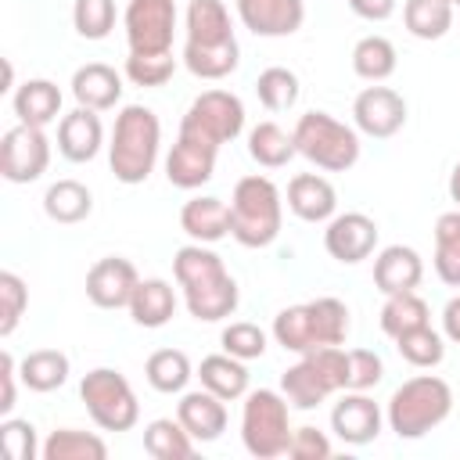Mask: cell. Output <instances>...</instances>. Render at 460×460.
Wrapping results in <instances>:
<instances>
[{"mask_svg":"<svg viewBox=\"0 0 460 460\" xmlns=\"http://www.w3.org/2000/svg\"><path fill=\"white\" fill-rule=\"evenodd\" d=\"M172 273H176V284L183 288V302L194 320L219 323V320L234 316V309L241 302L237 280L226 273L223 259L208 244H198V241L183 244L172 255Z\"/></svg>","mask_w":460,"mask_h":460,"instance_id":"obj_1","label":"cell"},{"mask_svg":"<svg viewBox=\"0 0 460 460\" xmlns=\"http://www.w3.org/2000/svg\"><path fill=\"white\" fill-rule=\"evenodd\" d=\"M158 147H162L158 115L144 104H126L115 115V129H111V144H108V165H111L115 180L126 187L144 183L155 172Z\"/></svg>","mask_w":460,"mask_h":460,"instance_id":"obj_2","label":"cell"},{"mask_svg":"<svg viewBox=\"0 0 460 460\" xmlns=\"http://www.w3.org/2000/svg\"><path fill=\"white\" fill-rule=\"evenodd\" d=\"M449 413H453V388H449V381L438 377V374H417V377L402 381V385L392 392L388 406H385L388 428H392L399 438H406V442L424 438V435L435 431Z\"/></svg>","mask_w":460,"mask_h":460,"instance_id":"obj_3","label":"cell"},{"mask_svg":"<svg viewBox=\"0 0 460 460\" xmlns=\"http://www.w3.org/2000/svg\"><path fill=\"white\" fill-rule=\"evenodd\" d=\"M284 198L270 176H241L230 198V237L244 248H266L280 237Z\"/></svg>","mask_w":460,"mask_h":460,"instance_id":"obj_4","label":"cell"},{"mask_svg":"<svg viewBox=\"0 0 460 460\" xmlns=\"http://www.w3.org/2000/svg\"><path fill=\"white\" fill-rule=\"evenodd\" d=\"M345 388H349V349L341 345L313 349L280 374V392L295 410H316L323 399Z\"/></svg>","mask_w":460,"mask_h":460,"instance_id":"obj_5","label":"cell"},{"mask_svg":"<svg viewBox=\"0 0 460 460\" xmlns=\"http://www.w3.org/2000/svg\"><path fill=\"white\" fill-rule=\"evenodd\" d=\"M291 137H295V151L323 172H349L359 162V147H363L359 129L334 119L331 111L298 115Z\"/></svg>","mask_w":460,"mask_h":460,"instance_id":"obj_6","label":"cell"},{"mask_svg":"<svg viewBox=\"0 0 460 460\" xmlns=\"http://www.w3.org/2000/svg\"><path fill=\"white\" fill-rule=\"evenodd\" d=\"M291 402L284 392L255 388L244 395L241 406V442L255 460L284 456L291 446Z\"/></svg>","mask_w":460,"mask_h":460,"instance_id":"obj_7","label":"cell"},{"mask_svg":"<svg viewBox=\"0 0 460 460\" xmlns=\"http://www.w3.org/2000/svg\"><path fill=\"white\" fill-rule=\"evenodd\" d=\"M79 399L86 402V413L101 431H129L140 420V402L133 385L126 381V374L111 367H93L90 374H83Z\"/></svg>","mask_w":460,"mask_h":460,"instance_id":"obj_8","label":"cell"},{"mask_svg":"<svg viewBox=\"0 0 460 460\" xmlns=\"http://www.w3.org/2000/svg\"><path fill=\"white\" fill-rule=\"evenodd\" d=\"M180 129L194 133V137H201V140H208L216 147H223L234 137H241V129H244V104L230 90H205V93H198L187 104V111L180 119Z\"/></svg>","mask_w":460,"mask_h":460,"instance_id":"obj_9","label":"cell"},{"mask_svg":"<svg viewBox=\"0 0 460 460\" xmlns=\"http://www.w3.org/2000/svg\"><path fill=\"white\" fill-rule=\"evenodd\" d=\"M126 43L133 54H169L176 32V4L172 0H129L122 11Z\"/></svg>","mask_w":460,"mask_h":460,"instance_id":"obj_10","label":"cell"},{"mask_svg":"<svg viewBox=\"0 0 460 460\" xmlns=\"http://www.w3.org/2000/svg\"><path fill=\"white\" fill-rule=\"evenodd\" d=\"M50 165V140L43 126H11L0 140V176L7 183H32Z\"/></svg>","mask_w":460,"mask_h":460,"instance_id":"obj_11","label":"cell"},{"mask_svg":"<svg viewBox=\"0 0 460 460\" xmlns=\"http://www.w3.org/2000/svg\"><path fill=\"white\" fill-rule=\"evenodd\" d=\"M352 122H356L359 133H367L374 140H388V137H395L406 126V101H402L399 90L374 83V86H367V90L356 93V101H352Z\"/></svg>","mask_w":460,"mask_h":460,"instance_id":"obj_12","label":"cell"},{"mask_svg":"<svg viewBox=\"0 0 460 460\" xmlns=\"http://www.w3.org/2000/svg\"><path fill=\"white\" fill-rule=\"evenodd\" d=\"M323 248L334 262L356 266L377 248V223L367 212H334L323 230Z\"/></svg>","mask_w":460,"mask_h":460,"instance_id":"obj_13","label":"cell"},{"mask_svg":"<svg viewBox=\"0 0 460 460\" xmlns=\"http://www.w3.org/2000/svg\"><path fill=\"white\" fill-rule=\"evenodd\" d=\"M216 158H219V147L216 144H208V140L180 129L172 151L165 155V180L172 187H180V190H198L201 183L212 180Z\"/></svg>","mask_w":460,"mask_h":460,"instance_id":"obj_14","label":"cell"},{"mask_svg":"<svg viewBox=\"0 0 460 460\" xmlns=\"http://www.w3.org/2000/svg\"><path fill=\"white\" fill-rule=\"evenodd\" d=\"M137 284H140V273L122 255L97 259L86 270V298L97 309H129V298H133Z\"/></svg>","mask_w":460,"mask_h":460,"instance_id":"obj_15","label":"cell"},{"mask_svg":"<svg viewBox=\"0 0 460 460\" xmlns=\"http://www.w3.org/2000/svg\"><path fill=\"white\" fill-rule=\"evenodd\" d=\"M381 424H385V413L381 406L367 395V392H345L334 410H331V431L345 442V446H367L381 435Z\"/></svg>","mask_w":460,"mask_h":460,"instance_id":"obj_16","label":"cell"},{"mask_svg":"<svg viewBox=\"0 0 460 460\" xmlns=\"http://www.w3.org/2000/svg\"><path fill=\"white\" fill-rule=\"evenodd\" d=\"M237 18L248 32L277 40V36H295L305 22V4L302 0H234Z\"/></svg>","mask_w":460,"mask_h":460,"instance_id":"obj_17","label":"cell"},{"mask_svg":"<svg viewBox=\"0 0 460 460\" xmlns=\"http://www.w3.org/2000/svg\"><path fill=\"white\" fill-rule=\"evenodd\" d=\"M176 417L194 442H216L226 431V399H219L208 388L183 392L176 402Z\"/></svg>","mask_w":460,"mask_h":460,"instance_id":"obj_18","label":"cell"},{"mask_svg":"<svg viewBox=\"0 0 460 460\" xmlns=\"http://www.w3.org/2000/svg\"><path fill=\"white\" fill-rule=\"evenodd\" d=\"M424 280V259L410 244H388L374 259V288L381 295H399V291H417Z\"/></svg>","mask_w":460,"mask_h":460,"instance_id":"obj_19","label":"cell"},{"mask_svg":"<svg viewBox=\"0 0 460 460\" xmlns=\"http://www.w3.org/2000/svg\"><path fill=\"white\" fill-rule=\"evenodd\" d=\"M104 147V126L93 108H75L58 122V151L68 162H93Z\"/></svg>","mask_w":460,"mask_h":460,"instance_id":"obj_20","label":"cell"},{"mask_svg":"<svg viewBox=\"0 0 460 460\" xmlns=\"http://www.w3.org/2000/svg\"><path fill=\"white\" fill-rule=\"evenodd\" d=\"M288 208L305 223H327L338 212V190L320 172H298L288 180Z\"/></svg>","mask_w":460,"mask_h":460,"instance_id":"obj_21","label":"cell"},{"mask_svg":"<svg viewBox=\"0 0 460 460\" xmlns=\"http://www.w3.org/2000/svg\"><path fill=\"white\" fill-rule=\"evenodd\" d=\"M72 97H75L79 108L108 111L122 97V75L104 61H90V65L72 72Z\"/></svg>","mask_w":460,"mask_h":460,"instance_id":"obj_22","label":"cell"},{"mask_svg":"<svg viewBox=\"0 0 460 460\" xmlns=\"http://www.w3.org/2000/svg\"><path fill=\"white\" fill-rule=\"evenodd\" d=\"M180 230L198 244H216L230 234V205L212 194L190 198L180 208Z\"/></svg>","mask_w":460,"mask_h":460,"instance_id":"obj_23","label":"cell"},{"mask_svg":"<svg viewBox=\"0 0 460 460\" xmlns=\"http://www.w3.org/2000/svg\"><path fill=\"white\" fill-rule=\"evenodd\" d=\"M183 29H187L183 43H198V47H216V43L237 40L223 0H190L187 14H183Z\"/></svg>","mask_w":460,"mask_h":460,"instance_id":"obj_24","label":"cell"},{"mask_svg":"<svg viewBox=\"0 0 460 460\" xmlns=\"http://www.w3.org/2000/svg\"><path fill=\"white\" fill-rule=\"evenodd\" d=\"M11 108L25 126H50L61 115V90L50 79H25L11 93Z\"/></svg>","mask_w":460,"mask_h":460,"instance_id":"obj_25","label":"cell"},{"mask_svg":"<svg viewBox=\"0 0 460 460\" xmlns=\"http://www.w3.org/2000/svg\"><path fill=\"white\" fill-rule=\"evenodd\" d=\"M176 313V291L169 280L162 277H147L137 284L133 298H129V316L137 327H147V331H158L172 320Z\"/></svg>","mask_w":460,"mask_h":460,"instance_id":"obj_26","label":"cell"},{"mask_svg":"<svg viewBox=\"0 0 460 460\" xmlns=\"http://www.w3.org/2000/svg\"><path fill=\"white\" fill-rule=\"evenodd\" d=\"M198 381L201 388L216 392L219 399L234 402V399H244L248 395V367L244 359L230 356V352H212L198 363Z\"/></svg>","mask_w":460,"mask_h":460,"instance_id":"obj_27","label":"cell"},{"mask_svg":"<svg viewBox=\"0 0 460 460\" xmlns=\"http://www.w3.org/2000/svg\"><path fill=\"white\" fill-rule=\"evenodd\" d=\"M273 341L284 349V352H295V356H305L313 349H320L316 341V323H313V309L309 302H298V305H288L273 316V327H270Z\"/></svg>","mask_w":460,"mask_h":460,"instance_id":"obj_28","label":"cell"},{"mask_svg":"<svg viewBox=\"0 0 460 460\" xmlns=\"http://www.w3.org/2000/svg\"><path fill=\"white\" fill-rule=\"evenodd\" d=\"M72 363L61 349H32L25 359H18V377L29 392H54L68 381Z\"/></svg>","mask_w":460,"mask_h":460,"instance_id":"obj_29","label":"cell"},{"mask_svg":"<svg viewBox=\"0 0 460 460\" xmlns=\"http://www.w3.org/2000/svg\"><path fill=\"white\" fill-rule=\"evenodd\" d=\"M43 212L54 223H83L93 212V194L79 180H58L43 194Z\"/></svg>","mask_w":460,"mask_h":460,"instance_id":"obj_30","label":"cell"},{"mask_svg":"<svg viewBox=\"0 0 460 460\" xmlns=\"http://www.w3.org/2000/svg\"><path fill=\"white\" fill-rule=\"evenodd\" d=\"M198 449V442L187 435V428L180 424V417H158L144 428V453L155 460H190Z\"/></svg>","mask_w":460,"mask_h":460,"instance_id":"obj_31","label":"cell"},{"mask_svg":"<svg viewBox=\"0 0 460 460\" xmlns=\"http://www.w3.org/2000/svg\"><path fill=\"white\" fill-rule=\"evenodd\" d=\"M180 61H183L187 72L198 75V79H226V75L241 65V47H237V40H230V43H216V47L183 43Z\"/></svg>","mask_w":460,"mask_h":460,"instance_id":"obj_32","label":"cell"},{"mask_svg":"<svg viewBox=\"0 0 460 460\" xmlns=\"http://www.w3.org/2000/svg\"><path fill=\"white\" fill-rule=\"evenodd\" d=\"M399 68V54H395V43L388 36H363L356 47H352V72L367 83H385L392 72Z\"/></svg>","mask_w":460,"mask_h":460,"instance_id":"obj_33","label":"cell"},{"mask_svg":"<svg viewBox=\"0 0 460 460\" xmlns=\"http://www.w3.org/2000/svg\"><path fill=\"white\" fill-rule=\"evenodd\" d=\"M144 377H147V385H151L155 392L176 395V392H183L187 381L194 377V367H190V359H187L183 349H158V352L147 356Z\"/></svg>","mask_w":460,"mask_h":460,"instance_id":"obj_34","label":"cell"},{"mask_svg":"<svg viewBox=\"0 0 460 460\" xmlns=\"http://www.w3.org/2000/svg\"><path fill=\"white\" fill-rule=\"evenodd\" d=\"M43 460H104L108 456V442L93 431H79V428H58L47 435L43 442Z\"/></svg>","mask_w":460,"mask_h":460,"instance_id":"obj_35","label":"cell"},{"mask_svg":"<svg viewBox=\"0 0 460 460\" xmlns=\"http://www.w3.org/2000/svg\"><path fill=\"white\" fill-rule=\"evenodd\" d=\"M435 273L442 284L460 288V208L435 219Z\"/></svg>","mask_w":460,"mask_h":460,"instance_id":"obj_36","label":"cell"},{"mask_svg":"<svg viewBox=\"0 0 460 460\" xmlns=\"http://www.w3.org/2000/svg\"><path fill=\"white\" fill-rule=\"evenodd\" d=\"M248 155L262 165V169H280L288 165L298 151H295V137L288 129H280L277 122H259L248 129Z\"/></svg>","mask_w":460,"mask_h":460,"instance_id":"obj_37","label":"cell"},{"mask_svg":"<svg viewBox=\"0 0 460 460\" xmlns=\"http://www.w3.org/2000/svg\"><path fill=\"white\" fill-rule=\"evenodd\" d=\"M402 25L417 40H442L453 29V4L449 0H406Z\"/></svg>","mask_w":460,"mask_h":460,"instance_id":"obj_38","label":"cell"},{"mask_svg":"<svg viewBox=\"0 0 460 460\" xmlns=\"http://www.w3.org/2000/svg\"><path fill=\"white\" fill-rule=\"evenodd\" d=\"M431 323V309L428 302L417 295V291H399V295H385V305H381V331L388 338H399L413 327H424Z\"/></svg>","mask_w":460,"mask_h":460,"instance_id":"obj_39","label":"cell"},{"mask_svg":"<svg viewBox=\"0 0 460 460\" xmlns=\"http://www.w3.org/2000/svg\"><path fill=\"white\" fill-rule=\"evenodd\" d=\"M392 341H395V352L417 370H431V367H438L446 359V334H438L431 323L413 327V331H406V334H399Z\"/></svg>","mask_w":460,"mask_h":460,"instance_id":"obj_40","label":"cell"},{"mask_svg":"<svg viewBox=\"0 0 460 460\" xmlns=\"http://www.w3.org/2000/svg\"><path fill=\"white\" fill-rule=\"evenodd\" d=\"M298 93H302L298 75L291 68H284V65H270L255 79V97H259V104L266 111H288V108H295Z\"/></svg>","mask_w":460,"mask_h":460,"instance_id":"obj_41","label":"cell"},{"mask_svg":"<svg viewBox=\"0 0 460 460\" xmlns=\"http://www.w3.org/2000/svg\"><path fill=\"white\" fill-rule=\"evenodd\" d=\"M309 309H313V323H316V341H320V349H323V345H345V338H349V305H345L341 298L323 295V298H313Z\"/></svg>","mask_w":460,"mask_h":460,"instance_id":"obj_42","label":"cell"},{"mask_svg":"<svg viewBox=\"0 0 460 460\" xmlns=\"http://www.w3.org/2000/svg\"><path fill=\"white\" fill-rule=\"evenodd\" d=\"M72 25L83 40H104L115 29V0H75Z\"/></svg>","mask_w":460,"mask_h":460,"instance_id":"obj_43","label":"cell"},{"mask_svg":"<svg viewBox=\"0 0 460 460\" xmlns=\"http://www.w3.org/2000/svg\"><path fill=\"white\" fill-rule=\"evenodd\" d=\"M176 72V58L169 54H133L126 58V79L133 86H165Z\"/></svg>","mask_w":460,"mask_h":460,"instance_id":"obj_44","label":"cell"},{"mask_svg":"<svg viewBox=\"0 0 460 460\" xmlns=\"http://www.w3.org/2000/svg\"><path fill=\"white\" fill-rule=\"evenodd\" d=\"M25 309H29V288H25V280L18 273L4 270L0 273V334L4 338L14 334V327L25 316Z\"/></svg>","mask_w":460,"mask_h":460,"instance_id":"obj_45","label":"cell"},{"mask_svg":"<svg viewBox=\"0 0 460 460\" xmlns=\"http://www.w3.org/2000/svg\"><path fill=\"white\" fill-rule=\"evenodd\" d=\"M219 345H223V352H230V356H237V359L248 363V359H259V356L266 352V331H262L259 323L234 320V323L223 327Z\"/></svg>","mask_w":460,"mask_h":460,"instance_id":"obj_46","label":"cell"},{"mask_svg":"<svg viewBox=\"0 0 460 460\" xmlns=\"http://www.w3.org/2000/svg\"><path fill=\"white\" fill-rule=\"evenodd\" d=\"M0 446H4L7 460H36L43 453V446L36 438V428L22 417H4L0 420Z\"/></svg>","mask_w":460,"mask_h":460,"instance_id":"obj_47","label":"cell"},{"mask_svg":"<svg viewBox=\"0 0 460 460\" xmlns=\"http://www.w3.org/2000/svg\"><path fill=\"white\" fill-rule=\"evenodd\" d=\"M381 377H385V363L374 349H349V388L352 392H370Z\"/></svg>","mask_w":460,"mask_h":460,"instance_id":"obj_48","label":"cell"},{"mask_svg":"<svg viewBox=\"0 0 460 460\" xmlns=\"http://www.w3.org/2000/svg\"><path fill=\"white\" fill-rule=\"evenodd\" d=\"M288 456L295 460H327L331 456V438L316 428H295L291 431V446H288Z\"/></svg>","mask_w":460,"mask_h":460,"instance_id":"obj_49","label":"cell"},{"mask_svg":"<svg viewBox=\"0 0 460 460\" xmlns=\"http://www.w3.org/2000/svg\"><path fill=\"white\" fill-rule=\"evenodd\" d=\"M18 359L11 352L0 356V417H11L14 399H18Z\"/></svg>","mask_w":460,"mask_h":460,"instance_id":"obj_50","label":"cell"},{"mask_svg":"<svg viewBox=\"0 0 460 460\" xmlns=\"http://www.w3.org/2000/svg\"><path fill=\"white\" fill-rule=\"evenodd\" d=\"M395 7H399V0H349V11L363 22H385L395 14Z\"/></svg>","mask_w":460,"mask_h":460,"instance_id":"obj_51","label":"cell"},{"mask_svg":"<svg viewBox=\"0 0 460 460\" xmlns=\"http://www.w3.org/2000/svg\"><path fill=\"white\" fill-rule=\"evenodd\" d=\"M442 334L460 345V295H453L446 305H442Z\"/></svg>","mask_w":460,"mask_h":460,"instance_id":"obj_52","label":"cell"},{"mask_svg":"<svg viewBox=\"0 0 460 460\" xmlns=\"http://www.w3.org/2000/svg\"><path fill=\"white\" fill-rule=\"evenodd\" d=\"M449 201L460 208V162H456L453 172H449Z\"/></svg>","mask_w":460,"mask_h":460,"instance_id":"obj_53","label":"cell"},{"mask_svg":"<svg viewBox=\"0 0 460 460\" xmlns=\"http://www.w3.org/2000/svg\"><path fill=\"white\" fill-rule=\"evenodd\" d=\"M449 4H453V7H456V4H460V0H449Z\"/></svg>","mask_w":460,"mask_h":460,"instance_id":"obj_54","label":"cell"},{"mask_svg":"<svg viewBox=\"0 0 460 460\" xmlns=\"http://www.w3.org/2000/svg\"><path fill=\"white\" fill-rule=\"evenodd\" d=\"M456 7H460V4H456Z\"/></svg>","mask_w":460,"mask_h":460,"instance_id":"obj_55","label":"cell"}]
</instances>
